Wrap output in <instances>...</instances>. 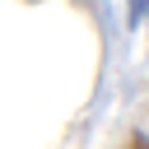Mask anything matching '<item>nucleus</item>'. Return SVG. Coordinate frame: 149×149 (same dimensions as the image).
<instances>
[{"mask_svg": "<svg viewBox=\"0 0 149 149\" xmlns=\"http://www.w3.org/2000/svg\"><path fill=\"white\" fill-rule=\"evenodd\" d=\"M144 23V0H126V28H140Z\"/></svg>", "mask_w": 149, "mask_h": 149, "instance_id": "obj_1", "label": "nucleus"}, {"mask_svg": "<svg viewBox=\"0 0 149 149\" xmlns=\"http://www.w3.org/2000/svg\"><path fill=\"white\" fill-rule=\"evenodd\" d=\"M121 149H144V135H130V144H121Z\"/></svg>", "mask_w": 149, "mask_h": 149, "instance_id": "obj_2", "label": "nucleus"}]
</instances>
